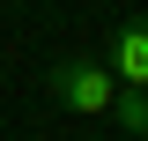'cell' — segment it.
Returning <instances> with one entry per match:
<instances>
[{
    "label": "cell",
    "instance_id": "cell-4",
    "mask_svg": "<svg viewBox=\"0 0 148 141\" xmlns=\"http://www.w3.org/2000/svg\"><path fill=\"white\" fill-rule=\"evenodd\" d=\"M15 8H30V0H15Z\"/></svg>",
    "mask_w": 148,
    "mask_h": 141
},
{
    "label": "cell",
    "instance_id": "cell-3",
    "mask_svg": "<svg viewBox=\"0 0 148 141\" xmlns=\"http://www.w3.org/2000/svg\"><path fill=\"white\" fill-rule=\"evenodd\" d=\"M119 134H133V141H148V89L141 82H119V97H111V111H104Z\"/></svg>",
    "mask_w": 148,
    "mask_h": 141
},
{
    "label": "cell",
    "instance_id": "cell-2",
    "mask_svg": "<svg viewBox=\"0 0 148 141\" xmlns=\"http://www.w3.org/2000/svg\"><path fill=\"white\" fill-rule=\"evenodd\" d=\"M104 67L119 74V82H141V89H148V8H141V15H126L119 30H111Z\"/></svg>",
    "mask_w": 148,
    "mask_h": 141
},
{
    "label": "cell",
    "instance_id": "cell-1",
    "mask_svg": "<svg viewBox=\"0 0 148 141\" xmlns=\"http://www.w3.org/2000/svg\"><path fill=\"white\" fill-rule=\"evenodd\" d=\"M45 97H52L59 111H74V119H104L111 97H119V74H111L96 52H67V59L45 67Z\"/></svg>",
    "mask_w": 148,
    "mask_h": 141
}]
</instances>
